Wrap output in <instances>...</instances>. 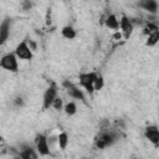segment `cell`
<instances>
[{"instance_id": "ba28073f", "label": "cell", "mask_w": 159, "mask_h": 159, "mask_svg": "<svg viewBox=\"0 0 159 159\" xmlns=\"http://www.w3.org/2000/svg\"><path fill=\"white\" fill-rule=\"evenodd\" d=\"M19 149V154L17 158H22V159H37L40 155L36 152L35 147H32L29 143H20L17 145Z\"/></svg>"}, {"instance_id": "7402d4cb", "label": "cell", "mask_w": 159, "mask_h": 159, "mask_svg": "<svg viewBox=\"0 0 159 159\" xmlns=\"http://www.w3.org/2000/svg\"><path fill=\"white\" fill-rule=\"evenodd\" d=\"M130 21H132V24H133L134 27H135V25H143L144 24V21L140 17H130Z\"/></svg>"}, {"instance_id": "cb8c5ba5", "label": "cell", "mask_w": 159, "mask_h": 159, "mask_svg": "<svg viewBox=\"0 0 159 159\" xmlns=\"http://www.w3.org/2000/svg\"><path fill=\"white\" fill-rule=\"evenodd\" d=\"M51 22H52V21H51V9L48 7V9H47V12H46V25L50 26Z\"/></svg>"}, {"instance_id": "44dd1931", "label": "cell", "mask_w": 159, "mask_h": 159, "mask_svg": "<svg viewBox=\"0 0 159 159\" xmlns=\"http://www.w3.org/2000/svg\"><path fill=\"white\" fill-rule=\"evenodd\" d=\"M12 102H14V106H15V107H20V108H21V107H24V106H25V99H24L21 96L15 97Z\"/></svg>"}, {"instance_id": "9c48e42d", "label": "cell", "mask_w": 159, "mask_h": 159, "mask_svg": "<svg viewBox=\"0 0 159 159\" xmlns=\"http://www.w3.org/2000/svg\"><path fill=\"white\" fill-rule=\"evenodd\" d=\"M119 31L122 32L124 40H128L134 31V26L130 21V17H128L124 14L119 17Z\"/></svg>"}, {"instance_id": "52a82bcc", "label": "cell", "mask_w": 159, "mask_h": 159, "mask_svg": "<svg viewBox=\"0 0 159 159\" xmlns=\"http://www.w3.org/2000/svg\"><path fill=\"white\" fill-rule=\"evenodd\" d=\"M14 52H15V55H16V57H17L19 60L31 61L32 57H34V51L30 48V46H29V43H27L26 40L20 41V42L16 45Z\"/></svg>"}, {"instance_id": "e0dca14e", "label": "cell", "mask_w": 159, "mask_h": 159, "mask_svg": "<svg viewBox=\"0 0 159 159\" xmlns=\"http://www.w3.org/2000/svg\"><path fill=\"white\" fill-rule=\"evenodd\" d=\"M159 42V31H153L147 36L145 40V46L148 47H154Z\"/></svg>"}, {"instance_id": "5bb4252c", "label": "cell", "mask_w": 159, "mask_h": 159, "mask_svg": "<svg viewBox=\"0 0 159 159\" xmlns=\"http://www.w3.org/2000/svg\"><path fill=\"white\" fill-rule=\"evenodd\" d=\"M61 35L66 40H75L77 36V31L72 25H65L61 29Z\"/></svg>"}, {"instance_id": "83f0119b", "label": "cell", "mask_w": 159, "mask_h": 159, "mask_svg": "<svg viewBox=\"0 0 159 159\" xmlns=\"http://www.w3.org/2000/svg\"><path fill=\"white\" fill-rule=\"evenodd\" d=\"M96 1H102V0H96Z\"/></svg>"}, {"instance_id": "484cf974", "label": "cell", "mask_w": 159, "mask_h": 159, "mask_svg": "<svg viewBox=\"0 0 159 159\" xmlns=\"http://www.w3.org/2000/svg\"><path fill=\"white\" fill-rule=\"evenodd\" d=\"M2 142H4V138H2V137H1V135H0V144H1V143H2Z\"/></svg>"}, {"instance_id": "5b68a950", "label": "cell", "mask_w": 159, "mask_h": 159, "mask_svg": "<svg viewBox=\"0 0 159 159\" xmlns=\"http://www.w3.org/2000/svg\"><path fill=\"white\" fill-rule=\"evenodd\" d=\"M58 96V86L56 82H51L48 84V87L45 89L43 92V96H42V108L43 111L46 109H50L51 108V104L53 102V99Z\"/></svg>"}, {"instance_id": "8fae6325", "label": "cell", "mask_w": 159, "mask_h": 159, "mask_svg": "<svg viewBox=\"0 0 159 159\" xmlns=\"http://www.w3.org/2000/svg\"><path fill=\"white\" fill-rule=\"evenodd\" d=\"M11 34V19L5 17L0 22V46L5 45Z\"/></svg>"}, {"instance_id": "30bf717a", "label": "cell", "mask_w": 159, "mask_h": 159, "mask_svg": "<svg viewBox=\"0 0 159 159\" xmlns=\"http://www.w3.org/2000/svg\"><path fill=\"white\" fill-rule=\"evenodd\" d=\"M144 137L155 148L159 147V129L155 124H149L144 128Z\"/></svg>"}, {"instance_id": "6da1fadb", "label": "cell", "mask_w": 159, "mask_h": 159, "mask_svg": "<svg viewBox=\"0 0 159 159\" xmlns=\"http://www.w3.org/2000/svg\"><path fill=\"white\" fill-rule=\"evenodd\" d=\"M119 140V133L118 130H111L108 129H101L99 133L94 137L93 145L96 149H106L108 147H112Z\"/></svg>"}, {"instance_id": "603a6c76", "label": "cell", "mask_w": 159, "mask_h": 159, "mask_svg": "<svg viewBox=\"0 0 159 159\" xmlns=\"http://www.w3.org/2000/svg\"><path fill=\"white\" fill-rule=\"evenodd\" d=\"M26 41H27V43H29L30 48H31V50H32V51L35 52V51L37 50V43H36V42H35L34 40H26Z\"/></svg>"}, {"instance_id": "7a4b0ae2", "label": "cell", "mask_w": 159, "mask_h": 159, "mask_svg": "<svg viewBox=\"0 0 159 159\" xmlns=\"http://www.w3.org/2000/svg\"><path fill=\"white\" fill-rule=\"evenodd\" d=\"M61 86L66 89L67 94H68L72 99L80 101V102H82V103H86V94H84V91H83L80 86L75 84V83H73L72 81H70V80H63L62 83H61Z\"/></svg>"}, {"instance_id": "3957f363", "label": "cell", "mask_w": 159, "mask_h": 159, "mask_svg": "<svg viewBox=\"0 0 159 159\" xmlns=\"http://www.w3.org/2000/svg\"><path fill=\"white\" fill-rule=\"evenodd\" d=\"M0 67L5 71L16 73L19 71V58L15 52H7L0 57Z\"/></svg>"}, {"instance_id": "f1b7e54d", "label": "cell", "mask_w": 159, "mask_h": 159, "mask_svg": "<svg viewBox=\"0 0 159 159\" xmlns=\"http://www.w3.org/2000/svg\"><path fill=\"white\" fill-rule=\"evenodd\" d=\"M63 1H68V0H63Z\"/></svg>"}, {"instance_id": "7c38bea8", "label": "cell", "mask_w": 159, "mask_h": 159, "mask_svg": "<svg viewBox=\"0 0 159 159\" xmlns=\"http://www.w3.org/2000/svg\"><path fill=\"white\" fill-rule=\"evenodd\" d=\"M138 7L142 9L143 11L152 14V15H158V1L157 0H139L138 1Z\"/></svg>"}, {"instance_id": "2e32d148", "label": "cell", "mask_w": 159, "mask_h": 159, "mask_svg": "<svg viewBox=\"0 0 159 159\" xmlns=\"http://www.w3.org/2000/svg\"><path fill=\"white\" fill-rule=\"evenodd\" d=\"M65 113H66V116H68V117H72V116H75L76 113H77V104H76V102L75 101H70V102H67L66 104H63V109H62Z\"/></svg>"}, {"instance_id": "277c9868", "label": "cell", "mask_w": 159, "mask_h": 159, "mask_svg": "<svg viewBox=\"0 0 159 159\" xmlns=\"http://www.w3.org/2000/svg\"><path fill=\"white\" fill-rule=\"evenodd\" d=\"M97 72L91 71V72H82L78 75V81H80V87L83 88L88 94H93L94 93V88H93V82L97 77Z\"/></svg>"}, {"instance_id": "d6986e66", "label": "cell", "mask_w": 159, "mask_h": 159, "mask_svg": "<svg viewBox=\"0 0 159 159\" xmlns=\"http://www.w3.org/2000/svg\"><path fill=\"white\" fill-rule=\"evenodd\" d=\"M51 108H53L56 112L62 111V109H63V99H62L60 96H57V97L53 99V102H52V104H51Z\"/></svg>"}, {"instance_id": "8992f818", "label": "cell", "mask_w": 159, "mask_h": 159, "mask_svg": "<svg viewBox=\"0 0 159 159\" xmlns=\"http://www.w3.org/2000/svg\"><path fill=\"white\" fill-rule=\"evenodd\" d=\"M34 145L36 152L39 153V155L41 157H47L51 154V148L48 145V140H47V135H45L43 133H37L35 135V140H34Z\"/></svg>"}, {"instance_id": "4316f807", "label": "cell", "mask_w": 159, "mask_h": 159, "mask_svg": "<svg viewBox=\"0 0 159 159\" xmlns=\"http://www.w3.org/2000/svg\"><path fill=\"white\" fill-rule=\"evenodd\" d=\"M0 55H1V46H0Z\"/></svg>"}, {"instance_id": "ac0fdd59", "label": "cell", "mask_w": 159, "mask_h": 159, "mask_svg": "<svg viewBox=\"0 0 159 159\" xmlns=\"http://www.w3.org/2000/svg\"><path fill=\"white\" fill-rule=\"evenodd\" d=\"M103 87H104V78H103L102 75L98 73L97 77H96V80H94V82H93L94 92H99L101 89H103Z\"/></svg>"}, {"instance_id": "9a60e30c", "label": "cell", "mask_w": 159, "mask_h": 159, "mask_svg": "<svg viewBox=\"0 0 159 159\" xmlns=\"http://www.w3.org/2000/svg\"><path fill=\"white\" fill-rule=\"evenodd\" d=\"M68 143H70L68 134H67L66 132H61V133H58V135H57V147H58L61 150H65V149L67 148Z\"/></svg>"}, {"instance_id": "ffe728a7", "label": "cell", "mask_w": 159, "mask_h": 159, "mask_svg": "<svg viewBox=\"0 0 159 159\" xmlns=\"http://www.w3.org/2000/svg\"><path fill=\"white\" fill-rule=\"evenodd\" d=\"M22 11H30L34 7V1L32 0H22L20 4Z\"/></svg>"}, {"instance_id": "d4e9b609", "label": "cell", "mask_w": 159, "mask_h": 159, "mask_svg": "<svg viewBox=\"0 0 159 159\" xmlns=\"http://www.w3.org/2000/svg\"><path fill=\"white\" fill-rule=\"evenodd\" d=\"M113 39H114L116 41H119V40H122V39H123V35H122V32H120L119 30L114 31V34H113Z\"/></svg>"}, {"instance_id": "4fadbf2b", "label": "cell", "mask_w": 159, "mask_h": 159, "mask_svg": "<svg viewBox=\"0 0 159 159\" xmlns=\"http://www.w3.org/2000/svg\"><path fill=\"white\" fill-rule=\"evenodd\" d=\"M103 24L109 30H113V31L119 30V19L114 14H108L106 16V19L103 20Z\"/></svg>"}]
</instances>
